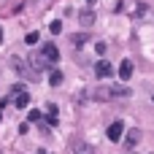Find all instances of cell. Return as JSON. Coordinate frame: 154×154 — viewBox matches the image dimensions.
Here are the masks:
<instances>
[{"instance_id": "30bf717a", "label": "cell", "mask_w": 154, "mask_h": 154, "mask_svg": "<svg viewBox=\"0 0 154 154\" xmlns=\"http://www.w3.org/2000/svg\"><path fill=\"white\" fill-rule=\"evenodd\" d=\"M49 81H51V87H60V84H62V73H60V70H51Z\"/></svg>"}, {"instance_id": "9a60e30c", "label": "cell", "mask_w": 154, "mask_h": 154, "mask_svg": "<svg viewBox=\"0 0 154 154\" xmlns=\"http://www.w3.org/2000/svg\"><path fill=\"white\" fill-rule=\"evenodd\" d=\"M24 43H30V46H32V43H38V32H27V38H24Z\"/></svg>"}, {"instance_id": "e0dca14e", "label": "cell", "mask_w": 154, "mask_h": 154, "mask_svg": "<svg viewBox=\"0 0 154 154\" xmlns=\"http://www.w3.org/2000/svg\"><path fill=\"white\" fill-rule=\"evenodd\" d=\"M46 111H49V119H57V106H54V103H49Z\"/></svg>"}, {"instance_id": "9c48e42d", "label": "cell", "mask_w": 154, "mask_h": 154, "mask_svg": "<svg viewBox=\"0 0 154 154\" xmlns=\"http://www.w3.org/2000/svg\"><path fill=\"white\" fill-rule=\"evenodd\" d=\"M11 65H14V68H16V70H19V73H22V76H24V73H27V68H24V62H22V60H19V57H11Z\"/></svg>"}, {"instance_id": "6da1fadb", "label": "cell", "mask_w": 154, "mask_h": 154, "mask_svg": "<svg viewBox=\"0 0 154 154\" xmlns=\"http://www.w3.org/2000/svg\"><path fill=\"white\" fill-rule=\"evenodd\" d=\"M127 95H133L127 87H122V84H111V87H97L95 89V100H108V97H127Z\"/></svg>"}, {"instance_id": "277c9868", "label": "cell", "mask_w": 154, "mask_h": 154, "mask_svg": "<svg viewBox=\"0 0 154 154\" xmlns=\"http://www.w3.org/2000/svg\"><path fill=\"white\" fill-rule=\"evenodd\" d=\"M106 135H108V141H122V135H125V125L116 119V122L108 127V133H106Z\"/></svg>"}, {"instance_id": "8fae6325", "label": "cell", "mask_w": 154, "mask_h": 154, "mask_svg": "<svg viewBox=\"0 0 154 154\" xmlns=\"http://www.w3.org/2000/svg\"><path fill=\"white\" fill-rule=\"evenodd\" d=\"M27 106H30V95L24 92V95H19V97H16V108H27Z\"/></svg>"}, {"instance_id": "2e32d148", "label": "cell", "mask_w": 154, "mask_h": 154, "mask_svg": "<svg viewBox=\"0 0 154 154\" xmlns=\"http://www.w3.org/2000/svg\"><path fill=\"white\" fill-rule=\"evenodd\" d=\"M95 51H97V54H100V57H103V54H106V51H108V46H106V43H103V41H100V43H95Z\"/></svg>"}, {"instance_id": "ffe728a7", "label": "cell", "mask_w": 154, "mask_h": 154, "mask_svg": "<svg viewBox=\"0 0 154 154\" xmlns=\"http://www.w3.org/2000/svg\"><path fill=\"white\" fill-rule=\"evenodd\" d=\"M0 119H3V111H0Z\"/></svg>"}, {"instance_id": "5b68a950", "label": "cell", "mask_w": 154, "mask_h": 154, "mask_svg": "<svg viewBox=\"0 0 154 154\" xmlns=\"http://www.w3.org/2000/svg\"><path fill=\"white\" fill-rule=\"evenodd\" d=\"M73 154H95V152H92V146H89L87 141L76 138V141H73Z\"/></svg>"}, {"instance_id": "5bb4252c", "label": "cell", "mask_w": 154, "mask_h": 154, "mask_svg": "<svg viewBox=\"0 0 154 154\" xmlns=\"http://www.w3.org/2000/svg\"><path fill=\"white\" fill-rule=\"evenodd\" d=\"M70 41H73V43H76V46H81V43H84V41H87V32H76V35H73V38H70Z\"/></svg>"}, {"instance_id": "ac0fdd59", "label": "cell", "mask_w": 154, "mask_h": 154, "mask_svg": "<svg viewBox=\"0 0 154 154\" xmlns=\"http://www.w3.org/2000/svg\"><path fill=\"white\" fill-rule=\"evenodd\" d=\"M27 119H30V122H41V111H35V108H32V111L27 114Z\"/></svg>"}, {"instance_id": "4fadbf2b", "label": "cell", "mask_w": 154, "mask_h": 154, "mask_svg": "<svg viewBox=\"0 0 154 154\" xmlns=\"http://www.w3.org/2000/svg\"><path fill=\"white\" fill-rule=\"evenodd\" d=\"M49 32H54V35H57V32H62V22H60V19H54V22L49 24Z\"/></svg>"}, {"instance_id": "7a4b0ae2", "label": "cell", "mask_w": 154, "mask_h": 154, "mask_svg": "<svg viewBox=\"0 0 154 154\" xmlns=\"http://www.w3.org/2000/svg\"><path fill=\"white\" fill-rule=\"evenodd\" d=\"M79 24L84 27V32H89V27L95 24V11H92V8H84V11L79 14Z\"/></svg>"}, {"instance_id": "ba28073f", "label": "cell", "mask_w": 154, "mask_h": 154, "mask_svg": "<svg viewBox=\"0 0 154 154\" xmlns=\"http://www.w3.org/2000/svg\"><path fill=\"white\" fill-rule=\"evenodd\" d=\"M43 54H46L49 62H57V60H60V49H57L54 43H46V46H43Z\"/></svg>"}, {"instance_id": "52a82bcc", "label": "cell", "mask_w": 154, "mask_h": 154, "mask_svg": "<svg viewBox=\"0 0 154 154\" xmlns=\"http://www.w3.org/2000/svg\"><path fill=\"white\" fill-rule=\"evenodd\" d=\"M119 79H133V60H122V65H119Z\"/></svg>"}, {"instance_id": "7c38bea8", "label": "cell", "mask_w": 154, "mask_h": 154, "mask_svg": "<svg viewBox=\"0 0 154 154\" xmlns=\"http://www.w3.org/2000/svg\"><path fill=\"white\" fill-rule=\"evenodd\" d=\"M138 141H141V130H130V135H127V143H130V146H135Z\"/></svg>"}, {"instance_id": "d6986e66", "label": "cell", "mask_w": 154, "mask_h": 154, "mask_svg": "<svg viewBox=\"0 0 154 154\" xmlns=\"http://www.w3.org/2000/svg\"><path fill=\"white\" fill-rule=\"evenodd\" d=\"M0 41H3V27H0Z\"/></svg>"}, {"instance_id": "3957f363", "label": "cell", "mask_w": 154, "mask_h": 154, "mask_svg": "<svg viewBox=\"0 0 154 154\" xmlns=\"http://www.w3.org/2000/svg\"><path fill=\"white\" fill-rule=\"evenodd\" d=\"M111 73H114V68H111L108 60H100V62L95 65V76H97V79H108Z\"/></svg>"}, {"instance_id": "8992f818", "label": "cell", "mask_w": 154, "mask_h": 154, "mask_svg": "<svg viewBox=\"0 0 154 154\" xmlns=\"http://www.w3.org/2000/svg\"><path fill=\"white\" fill-rule=\"evenodd\" d=\"M30 62H32L35 70H41V68H46V54H43V51H32V54H30Z\"/></svg>"}]
</instances>
